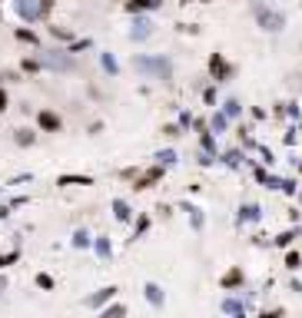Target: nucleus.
Returning <instances> with one entry per match:
<instances>
[{"label":"nucleus","mask_w":302,"mask_h":318,"mask_svg":"<svg viewBox=\"0 0 302 318\" xmlns=\"http://www.w3.org/2000/svg\"><path fill=\"white\" fill-rule=\"evenodd\" d=\"M133 67H136L143 76H153V80H163V83L173 80V63L166 60V56H136Z\"/></svg>","instance_id":"1"},{"label":"nucleus","mask_w":302,"mask_h":318,"mask_svg":"<svg viewBox=\"0 0 302 318\" xmlns=\"http://www.w3.org/2000/svg\"><path fill=\"white\" fill-rule=\"evenodd\" d=\"M53 0H13V10H17L20 20H27V24H33V20H44L47 13H50Z\"/></svg>","instance_id":"2"},{"label":"nucleus","mask_w":302,"mask_h":318,"mask_svg":"<svg viewBox=\"0 0 302 318\" xmlns=\"http://www.w3.org/2000/svg\"><path fill=\"white\" fill-rule=\"evenodd\" d=\"M37 63H40V67H47V70H57V73H70V70H76V60L67 50H40Z\"/></svg>","instance_id":"3"},{"label":"nucleus","mask_w":302,"mask_h":318,"mask_svg":"<svg viewBox=\"0 0 302 318\" xmlns=\"http://www.w3.org/2000/svg\"><path fill=\"white\" fill-rule=\"evenodd\" d=\"M252 13H256V20H259V27H263V30H272V33H279L286 27V17L279 10H272V7H266V4H252Z\"/></svg>","instance_id":"4"},{"label":"nucleus","mask_w":302,"mask_h":318,"mask_svg":"<svg viewBox=\"0 0 302 318\" xmlns=\"http://www.w3.org/2000/svg\"><path fill=\"white\" fill-rule=\"evenodd\" d=\"M37 126H40L44 133H60L63 119H60V116H57L53 110H40V113H37Z\"/></svg>","instance_id":"5"},{"label":"nucleus","mask_w":302,"mask_h":318,"mask_svg":"<svg viewBox=\"0 0 302 318\" xmlns=\"http://www.w3.org/2000/svg\"><path fill=\"white\" fill-rule=\"evenodd\" d=\"M150 33H153V24H150L146 17H139V13H136V20H133V30H130V37H133V40H146Z\"/></svg>","instance_id":"6"},{"label":"nucleus","mask_w":302,"mask_h":318,"mask_svg":"<svg viewBox=\"0 0 302 318\" xmlns=\"http://www.w3.org/2000/svg\"><path fill=\"white\" fill-rule=\"evenodd\" d=\"M209 70H213V76H216V80H226V76L233 73V70H229V63L223 60L219 53H213V56H209Z\"/></svg>","instance_id":"7"},{"label":"nucleus","mask_w":302,"mask_h":318,"mask_svg":"<svg viewBox=\"0 0 302 318\" xmlns=\"http://www.w3.org/2000/svg\"><path fill=\"white\" fill-rule=\"evenodd\" d=\"M163 0H126V10L130 13H143V10H156Z\"/></svg>","instance_id":"8"},{"label":"nucleus","mask_w":302,"mask_h":318,"mask_svg":"<svg viewBox=\"0 0 302 318\" xmlns=\"http://www.w3.org/2000/svg\"><path fill=\"white\" fill-rule=\"evenodd\" d=\"M159 176H163V166H156V169H150V173L143 176V179H136V189H150L153 182L159 179Z\"/></svg>","instance_id":"9"},{"label":"nucleus","mask_w":302,"mask_h":318,"mask_svg":"<svg viewBox=\"0 0 302 318\" xmlns=\"http://www.w3.org/2000/svg\"><path fill=\"white\" fill-rule=\"evenodd\" d=\"M243 282V268H229L226 275H223V288H236Z\"/></svg>","instance_id":"10"},{"label":"nucleus","mask_w":302,"mask_h":318,"mask_svg":"<svg viewBox=\"0 0 302 318\" xmlns=\"http://www.w3.org/2000/svg\"><path fill=\"white\" fill-rule=\"evenodd\" d=\"M113 292H116V288H100V292H96L93 299H87V305H103V302L113 299Z\"/></svg>","instance_id":"11"},{"label":"nucleus","mask_w":302,"mask_h":318,"mask_svg":"<svg viewBox=\"0 0 302 318\" xmlns=\"http://www.w3.org/2000/svg\"><path fill=\"white\" fill-rule=\"evenodd\" d=\"M70 182H76V186H90V176H60V186H70Z\"/></svg>","instance_id":"12"},{"label":"nucleus","mask_w":302,"mask_h":318,"mask_svg":"<svg viewBox=\"0 0 302 318\" xmlns=\"http://www.w3.org/2000/svg\"><path fill=\"white\" fill-rule=\"evenodd\" d=\"M146 299H150L153 305H163V292H159V285H146Z\"/></svg>","instance_id":"13"},{"label":"nucleus","mask_w":302,"mask_h":318,"mask_svg":"<svg viewBox=\"0 0 302 318\" xmlns=\"http://www.w3.org/2000/svg\"><path fill=\"white\" fill-rule=\"evenodd\" d=\"M13 139H17L20 146H30V143H33V139H37V136H33L30 130H17V136H13Z\"/></svg>","instance_id":"14"},{"label":"nucleus","mask_w":302,"mask_h":318,"mask_svg":"<svg viewBox=\"0 0 302 318\" xmlns=\"http://www.w3.org/2000/svg\"><path fill=\"white\" fill-rule=\"evenodd\" d=\"M17 40H24V44H33V47H37V33H33V30H17Z\"/></svg>","instance_id":"15"},{"label":"nucleus","mask_w":302,"mask_h":318,"mask_svg":"<svg viewBox=\"0 0 302 318\" xmlns=\"http://www.w3.org/2000/svg\"><path fill=\"white\" fill-rule=\"evenodd\" d=\"M123 315H126V308H123V305H113V308H107L100 318H123Z\"/></svg>","instance_id":"16"},{"label":"nucleus","mask_w":302,"mask_h":318,"mask_svg":"<svg viewBox=\"0 0 302 318\" xmlns=\"http://www.w3.org/2000/svg\"><path fill=\"white\" fill-rule=\"evenodd\" d=\"M50 33H53L57 40H73V33H70V30H63V27H50Z\"/></svg>","instance_id":"17"},{"label":"nucleus","mask_w":302,"mask_h":318,"mask_svg":"<svg viewBox=\"0 0 302 318\" xmlns=\"http://www.w3.org/2000/svg\"><path fill=\"white\" fill-rule=\"evenodd\" d=\"M113 209H116V219H126V216H130V209H126V202H123V199H116V202H113Z\"/></svg>","instance_id":"18"},{"label":"nucleus","mask_w":302,"mask_h":318,"mask_svg":"<svg viewBox=\"0 0 302 318\" xmlns=\"http://www.w3.org/2000/svg\"><path fill=\"white\" fill-rule=\"evenodd\" d=\"M286 265H289V268H299L302 265V256H299V252H289V256H286Z\"/></svg>","instance_id":"19"},{"label":"nucleus","mask_w":302,"mask_h":318,"mask_svg":"<svg viewBox=\"0 0 302 318\" xmlns=\"http://www.w3.org/2000/svg\"><path fill=\"white\" fill-rule=\"evenodd\" d=\"M213 130H226V116L223 113H213Z\"/></svg>","instance_id":"20"},{"label":"nucleus","mask_w":302,"mask_h":318,"mask_svg":"<svg viewBox=\"0 0 302 318\" xmlns=\"http://www.w3.org/2000/svg\"><path fill=\"white\" fill-rule=\"evenodd\" d=\"M103 70H110V73H116V60L110 53H103Z\"/></svg>","instance_id":"21"},{"label":"nucleus","mask_w":302,"mask_h":318,"mask_svg":"<svg viewBox=\"0 0 302 318\" xmlns=\"http://www.w3.org/2000/svg\"><path fill=\"white\" fill-rule=\"evenodd\" d=\"M159 162H163V166H170V162H176V153H173V150L159 153Z\"/></svg>","instance_id":"22"},{"label":"nucleus","mask_w":302,"mask_h":318,"mask_svg":"<svg viewBox=\"0 0 302 318\" xmlns=\"http://www.w3.org/2000/svg\"><path fill=\"white\" fill-rule=\"evenodd\" d=\"M20 67H24L27 73H37V70H40V63H37V60H24V63H20Z\"/></svg>","instance_id":"23"},{"label":"nucleus","mask_w":302,"mask_h":318,"mask_svg":"<svg viewBox=\"0 0 302 318\" xmlns=\"http://www.w3.org/2000/svg\"><path fill=\"white\" fill-rule=\"evenodd\" d=\"M37 285L40 288H53V279H50V275H37Z\"/></svg>","instance_id":"24"},{"label":"nucleus","mask_w":302,"mask_h":318,"mask_svg":"<svg viewBox=\"0 0 302 318\" xmlns=\"http://www.w3.org/2000/svg\"><path fill=\"white\" fill-rule=\"evenodd\" d=\"M10 262H17V252H7V256H0V268L10 265Z\"/></svg>","instance_id":"25"},{"label":"nucleus","mask_w":302,"mask_h":318,"mask_svg":"<svg viewBox=\"0 0 302 318\" xmlns=\"http://www.w3.org/2000/svg\"><path fill=\"white\" fill-rule=\"evenodd\" d=\"M73 242H76V245H90V236H87V232H76Z\"/></svg>","instance_id":"26"},{"label":"nucleus","mask_w":302,"mask_h":318,"mask_svg":"<svg viewBox=\"0 0 302 318\" xmlns=\"http://www.w3.org/2000/svg\"><path fill=\"white\" fill-rule=\"evenodd\" d=\"M236 113H239V103L229 100V103H226V116H236Z\"/></svg>","instance_id":"27"},{"label":"nucleus","mask_w":302,"mask_h":318,"mask_svg":"<svg viewBox=\"0 0 302 318\" xmlns=\"http://www.w3.org/2000/svg\"><path fill=\"white\" fill-rule=\"evenodd\" d=\"M243 216H246V219H259V209H256V206H246Z\"/></svg>","instance_id":"28"},{"label":"nucleus","mask_w":302,"mask_h":318,"mask_svg":"<svg viewBox=\"0 0 302 318\" xmlns=\"http://www.w3.org/2000/svg\"><path fill=\"white\" fill-rule=\"evenodd\" d=\"M7 103H10V100H7V90H4V87H0V113H4V110H7Z\"/></svg>","instance_id":"29"},{"label":"nucleus","mask_w":302,"mask_h":318,"mask_svg":"<svg viewBox=\"0 0 302 318\" xmlns=\"http://www.w3.org/2000/svg\"><path fill=\"white\" fill-rule=\"evenodd\" d=\"M0 288H4V279H0Z\"/></svg>","instance_id":"30"},{"label":"nucleus","mask_w":302,"mask_h":318,"mask_svg":"<svg viewBox=\"0 0 302 318\" xmlns=\"http://www.w3.org/2000/svg\"><path fill=\"white\" fill-rule=\"evenodd\" d=\"M0 80H4V73H0Z\"/></svg>","instance_id":"31"}]
</instances>
